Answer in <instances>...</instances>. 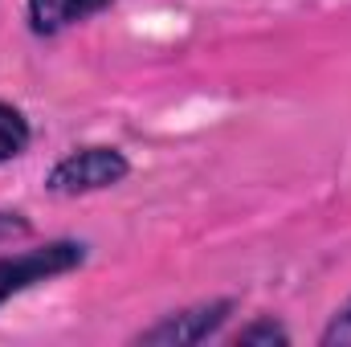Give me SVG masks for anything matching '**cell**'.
<instances>
[{
  "label": "cell",
  "mask_w": 351,
  "mask_h": 347,
  "mask_svg": "<svg viewBox=\"0 0 351 347\" xmlns=\"http://www.w3.org/2000/svg\"><path fill=\"white\" fill-rule=\"evenodd\" d=\"M131 176V160L110 147V143H86L66 152L49 176H45V192L53 196H90V192H106L114 184H123Z\"/></svg>",
  "instance_id": "obj_2"
},
{
  "label": "cell",
  "mask_w": 351,
  "mask_h": 347,
  "mask_svg": "<svg viewBox=\"0 0 351 347\" xmlns=\"http://www.w3.org/2000/svg\"><path fill=\"white\" fill-rule=\"evenodd\" d=\"M319 344H323V347H351V298L335 311V315H331V323L323 327Z\"/></svg>",
  "instance_id": "obj_8"
},
{
  "label": "cell",
  "mask_w": 351,
  "mask_h": 347,
  "mask_svg": "<svg viewBox=\"0 0 351 347\" xmlns=\"http://www.w3.org/2000/svg\"><path fill=\"white\" fill-rule=\"evenodd\" d=\"M237 311V298H213V302H196L172 311L164 319H156L152 327H143L131 344H156V347H196L221 335V327L229 323V315Z\"/></svg>",
  "instance_id": "obj_3"
},
{
  "label": "cell",
  "mask_w": 351,
  "mask_h": 347,
  "mask_svg": "<svg viewBox=\"0 0 351 347\" xmlns=\"http://www.w3.org/2000/svg\"><path fill=\"white\" fill-rule=\"evenodd\" d=\"M114 0H25V21L33 37H58L90 16L106 12Z\"/></svg>",
  "instance_id": "obj_4"
},
{
  "label": "cell",
  "mask_w": 351,
  "mask_h": 347,
  "mask_svg": "<svg viewBox=\"0 0 351 347\" xmlns=\"http://www.w3.org/2000/svg\"><path fill=\"white\" fill-rule=\"evenodd\" d=\"M233 344L237 347H254V344H265V347H286L290 344V331L274 319V315H262V319H254L250 327H241L237 335H233Z\"/></svg>",
  "instance_id": "obj_6"
},
{
  "label": "cell",
  "mask_w": 351,
  "mask_h": 347,
  "mask_svg": "<svg viewBox=\"0 0 351 347\" xmlns=\"http://www.w3.org/2000/svg\"><path fill=\"white\" fill-rule=\"evenodd\" d=\"M29 143H33V127H29L25 110L0 98V164L21 160L29 152Z\"/></svg>",
  "instance_id": "obj_5"
},
{
  "label": "cell",
  "mask_w": 351,
  "mask_h": 347,
  "mask_svg": "<svg viewBox=\"0 0 351 347\" xmlns=\"http://www.w3.org/2000/svg\"><path fill=\"white\" fill-rule=\"evenodd\" d=\"M82 265H86V241H74V237H58V241L33 246L21 254H0V307L41 282L66 278Z\"/></svg>",
  "instance_id": "obj_1"
},
{
  "label": "cell",
  "mask_w": 351,
  "mask_h": 347,
  "mask_svg": "<svg viewBox=\"0 0 351 347\" xmlns=\"http://www.w3.org/2000/svg\"><path fill=\"white\" fill-rule=\"evenodd\" d=\"M29 237H33V221H29L25 213H8V208H0V250L21 246V241H29Z\"/></svg>",
  "instance_id": "obj_7"
}]
</instances>
